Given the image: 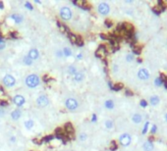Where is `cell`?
<instances>
[{"label":"cell","instance_id":"1","mask_svg":"<svg viewBox=\"0 0 167 151\" xmlns=\"http://www.w3.org/2000/svg\"><path fill=\"white\" fill-rule=\"evenodd\" d=\"M26 83H27V85H28L29 87H31V88L35 87V86H37L39 85V77L35 76V75H30L29 77H27Z\"/></svg>","mask_w":167,"mask_h":151},{"label":"cell","instance_id":"2","mask_svg":"<svg viewBox=\"0 0 167 151\" xmlns=\"http://www.w3.org/2000/svg\"><path fill=\"white\" fill-rule=\"evenodd\" d=\"M60 16L63 20H70L72 18V11L68 7H63L60 10Z\"/></svg>","mask_w":167,"mask_h":151},{"label":"cell","instance_id":"3","mask_svg":"<svg viewBox=\"0 0 167 151\" xmlns=\"http://www.w3.org/2000/svg\"><path fill=\"white\" fill-rule=\"evenodd\" d=\"M119 141L123 146H128L131 143V136L128 134H124L120 136Z\"/></svg>","mask_w":167,"mask_h":151},{"label":"cell","instance_id":"4","mask_svg":"<svg viewBox=\"0 0 167 151\" xmlns=\"http://www.w3.org/2000/svg\"><path fill=\"white\" fill-rule=\"evenodd\" d=\"M66 107L69 110H75L78 107V102L77 100H75L74 98H69L66 100Z\"/></svg>","mask_w":167,"mask_h":151},{"label":"cell","instance_id":"5","mask_svg":"<svg viewBox=\"0 0 167 151\" xmlns=\"http://www.w3.org/2000/svg\"><path fill=\"white\" fill-rule=\"evenodd\" d=\"M110 11V8H109V5L106 3H100L98 5V12L102 15H107Z\"/></svg>","mask_w":167,"mask_h":151},{"label":"cell","instance_id":"6","mask_svg":"<svg viewBox=\"0 0 167 151\" xmlns=\"http://www.w3.org/2000/svg\"><path fill=\"white\" fill-rule=\"evenodd\" d=\"M138 77H139V79H141L142 81H146V79H148V77H150V73H148V71L146 70V69H141V70L139 71V73H138Z\"/></svg>","mask_w":167,"mask_h":151},{"label":"cell","instance_id":"7","mask_svg":"<svg viewBox=\"0 0 167 151\" xmlns=\"http://www.w3.org/2000/svg\"><path fill=\"white\" fill-rule=\"evenodd\" d=\"M37 103L39 106L43 107V106H46L48 103H49V100H48L47 96H45V95H41V96L37 99Z\"/></svg>","mask_w":167,"mask_h":151},{"label":"cell","instance_id":"8","mask_svg":"<svg viewBox=\"0 0 167 151\" xmlns=\"http://www.w3.org/2000/svg\"><path fill=\"white\" fill-rule=\"evenodd\" d=\"M95 55H96V57H99V58L103 59L104 57H105L106 55V48L104 45H100L98 47V49L95 51Z\"/></svg>","mask_w":167,"mask_h":151},{"label":"cell","instance_id":"9","mask_svg":"<svg viewBox=\"0 0 167 151\" xmlns=\"http://www.w3.org/2000/svg\"><path fill=\"white\" fill-rule=\"evenodd\" d=\"M3 81H4V84L7 86H13L15 84V79L11 75L5 76V77L3 79Z\"/></svg>","mask_w":167,"mask_h":151},{"label":"cell","instance_id":"10","mask_svg":"<svg viewBox=\"0 0 167 151\" xmlns=\"http://www.w3.org/2000/svg\"><path fill=\"white\" fill-rule=\"evenodd\" d=\"M13 101H14V103L16 104L17 106H19V107H21V106H23L24 104H25V98H24L22 95H16V96L13 98Z\"/></svg>","mask_w":167,"mask_h":151},{"label":"cell","instance_id":"11","mask_svg":"<svg viewBox=\"0 0 167 151\" xmlns=\"http://www.w3.org/2000/svg\"><path fill=\"white\" fill-rule=\"evenodd\" d=\"M29 57H30L32 60H35L39 58V51L37 49H32L30 50V52H29Z\"/></svg>","mask_w":167,"mask_h":151},{"label":"cell","instance_id":"12","mask_svg":"<svg viewBox=\"0 0 167 151\" xmlns=\"http://www.w3.org/2000/svg\"><path fill=\"white\" fill-rule=\"evenodd\" d=\"M57 25H58V28H60V30H61L62 32H64V34H70V32H69V28H67L65 25L61 24L60 22H57Z\"/></svg>","mask_w":167,"mask_h":151},{"label":"cell","instance_id":"13","mask_svg":"<svg viewBox=\"0 0 167 151\" xmlns=\"http://www.w3.org/2000/svg\"><path fill=\"white\" fill-rule=\"evenodd\" d=\"M144 151H151V150H152L153 149L152 142H150V141H146V142H144Z\"/></svg>","mask_w":167,"mask_h":151},{"label":"cell","instance_id":"14","mask_svg":"<svg viewBox=\"0 0 167 151\" xmlns=\"http://www.w3.org/2000/svg\"><path fill=\"white\" fill-rule=\"evenodd\" d=\"M11 117H12L13 120H18L20 117H21V111L20 110H14L11 114Z\"/></svg>","mask_w":167,"mask_h":151},{"label":"cell","instance_id":"15","mask_svg":"<svg viewBox=\"0 0 167 151\" xmlns=\"http://www.w3.org/2000/svg\"><path fill=\"white\" fill-rule=\"evenodd\" d=\"M142 117L140 114H135L133 116V121L136 124H140L142 122Z\"/></svg>","mask_w":167,"mask_h":151},{"label":"cell","instance_id":"16","mask_svg":"<svg viewBox=\"0 0 167 151\" xmlns=\"http://www.w3.org/2000/svg\"><path fill=\"white\" fill-rule=\"evenodd\" d=\"M159 103V97L154 95V96L150 97V104L151 105H157Z\"/></svg>","mask_w":167,"mask_h":151},{"label":"cell","instance_id":"17","mask_svg":"<svg viewBox=\"0 0 167 151\" xmlns=\"http://www.w3.org/2000/svg\"><path fill=\"white\" fill-rule=\"evenodd\" d=\"M74 79H75L77 81H81L82 79H84V75L82 74L81 72H77V73H76V74L74 75Z\"/></svg>","mask_w":167,"mask_h":151},{"label":"cell","instance_id":"18","mask_svg":"<svg viewBox=\"0 0 167 151\" xmlns=\"http://www.w3.org/2000/svg\"><path fill=\"white\" fill-rule=\"evenodd\" d=\"M133 51H134V53H135V54L140 55V54H141V52H142V48H141V46L134 45V46H133Z\"/></svg>","mask_w":167,"mask_h":151},{"label":"cell","instance_id":"19","mask_svg":"<svg viewBox=\"0 0 167 151\" xmlns=\"http://www.w3.org/2000/svg\"><path fill=\"white\" fill-rule=\"evenodd\" d=\"M68 36H69V38H70V40L72 43H76V41H77V39H78L77 35H75L74 34H72V32H70V34H68Z\"/></svg>","mask_w":167,"mask_h":151},{"label":"cell","instance_id":"20","mask_svg":"<svg viewBox=\"0 0 167 151\" xmlns=\"http://www.w3.org/2000/svg\"><path fill=\"white\" fill-rule=\"evenodd\" d=\"M25 126L26 128H28V130H30V128H32L33 126V122L32 121V120H29V121H26L25 122Z\"/></svg>","mask_w":167,"mask_h":151},{"label":"cell","instance_id":"21","mask_svg":"<svg viewBox=\"0 0 167 151\" xmlns=\"http://www.w3.org/2000/svg\"><path fill=\"white\" fill-rule=\"evenodd\" d=\"M105 107L108 108V109H112L114 107V103H113L112 100H107L105 102Z\"/></svg>","mask_w":167,"mask_h":151},{"label":"cell","instance_id":"22","mask_svg":"<svg viewBox=\"0 0 167 151\" xmlns=\"http://www.w3.org/2000/svg\"><path fill=\"white\" fill-rule=\"evenodd\" d=\"M24 63L26 64V65H32V63H33V60L29 57V55L28 56H26V57H24Z\"/></svg>","mask_w":167,"mask_h":151},{"label":"cell","instance_id":"23","mask_svg":"<svg viewBox=\"0 0 167 151\" xmlns=\"http://www.w3.org/2000/svg\"><path fill=\"white\" fill-rule=\"evenodd\" d=\"M122 88H123V84H122V83H115L114 85L112 86V89L116 90V91H118V90H120V89H122Z\"/></svg>","mask_w":167,"mask_h":151},{"label":"cell","instance_id":"24","mask_svg":"<svg viewBox=\"0 0 167 151\" xmlns=\"http://www.w3.org/2000/svg\"><path fill=\"white\" fill-rule=\"evenodd\" d=\"M12 18L15 20V22H16V23H21V22L23 21V18L20 16V15H13Z\"/></svg>","mask_w":167,"mask_h":151},{"label":"cell","instance_id":"25","mask_svg":"<svg viewBox=\"0 0 167 151\" xmlns=\"http://www.w3.org/2000/svg\"><path fill=\"white\" fill-rule=\"evenodd\" d=\"M54 138V136L53 135H47V136H45L43 139H42V141H44V142H49L52 139Z\"/></svg>","mask_w":167,"mask_h":151},{"label":"cell","instance_id":"26","mask_svg":"<svg viewBox=\"0 0 167 151\" xmlns=\"http://www.w3.org/2000/svg\"><path fill=\"white\" fill-rule=\"evenodd\" d=\"M117 149V143L115 141H111L110 142V150L111 151H114Z\"/></svg>","mask_w":167,"mask_h":151},{"label":"cell","instance_id":"27","mask_svg":"<svg viewBox=\"0 0 167 151\" xmlns=\"http://www.w3.org/2000/svg\"><path fill=\"white\" fill-rule=\"evenodd\" d=\"M152 11H153V12H154L156 15H159V14H160V12H161L162 10H161V8H160L159 6H155V7H153V8H152Z\"/></svg>","mask_w":167,"mask_h":151},{"label":"cell","instance_id":"28","mask_svg":"<svg viewBox=\"0 0 167 151\" xmlns=\"http://www.w3.org/2000/svg\"><path fill=\"white\" fill-rule=\"evenodd\" d=\"M63 54L65 55V56H70V55L72 54V52H71V50L69 49V48H64V49H63Z\"/></svg>","mask_w":167,"mask_h":151},{"label":"cell","instance_id":"29","mask_svg":"<svg viewBox=\"0 0 167 151\" xmlns=\"http://www.w3.org/2000/svg\"><path fill=\"white\" fill-rule=\"evenodd\" d=\"M148 125H150V123H148V122H146V125H144V130H142V134H146V132H148Z\"/></svg>","mask_w":167,"mask_h":151},{"label":"cell","instance_id":"30","mask_svg":"<svg viewBox=\"0 0 167 151\" xmlns=\"http://www.w3.org/2000/svg\"><path fill=\"white\" fill-rule=\"evenodd\" d=\"M76 44H77V45H79V46H82L84 44L83 40H82V38L80 36H78V39H77V41H76Z\"/></svg>","mask_w":167,"mask_h":151},{"label":"cell","instance_id":"31","mask_svg":"<svg viewBox=\"0 0 167 151\" xmlns=\"http://www.w3.org/2000/svg\"><path fill=\"white\" fill-rule=\"evenodd\" d=\"M105 126H107L108 128H111L113 126V123L110 121V120H108V121H106V122H105Z\"/></svg>","mask_w":167,"mask_h":151},{"label":"cell","instance_id":"32","mask_svg":"<svg viewBox=\"0 0 167 151\" xmlns=\"http://www.w3.org/2000/svg\"><path fill=\"white\" fill-rule=\"evenodd\" d=\"M105 25H106V26H107V28H111V26H112V25H113V23L110 21V20H106V21H105Z\"/></svg>","mask_w":167,"mask_h":151},{"label":"cell","instance_id":"33","mask_svg":"<svg viewBox=\"0 0 167 151\" xmlns=\"http://www.w3.org/2000/svg\"><path fill=\"white\" fill-rule=\"evenodd\" d=\"M4 47H5V43H4L3 39H2V37L0 36V49H3Z\"/></svg>","mask_w":167,"mask_h":151},{"label":"cell","instance_id":"34","mask_svg":"<svg viewBox=\"0 0 167 151\" xmlns=\"http://www.w3.org/2000/svg\"><path fill=\"white\" fill-rule=\"evenodd\" d=\"M33 141L35 144H41L42 143V139H39V138H33Z\"/></svg>","mask_w":167,"mask_h":151},{"label":"cell","instance_id":"35","mask_svg":"<svg viewBox=\"0 0 167 151\" xmlns=\"http://www.w3.org/2000/svg\"><path fill=\"white\" fill-rule=\"evenodd\" d=\"M69 71H70V73H71V74H76V73H77V71H76V69L74 68V67H73V66H72V67H70V68H69Z\"/></svg>","mask_w":167,"mask_h":151},{"label":"cell","instance_id":"36","mask_svg":"<svg viewBox=\"0 0 167 151\" xmlns=\"http://www.w3.org/2000/svg\"><path fill=\"white\" fill-rule=\"evenodd\" d=\"M155 83H156V85H161V84L163 83V81H162L160 79H155Z\"/></svg>","mask_w":167,"mask_h":151},{"label":"cell","instance_id":"37","mask_svg":"<svg viewBox=\"0 0 167 151\" xmlns=\"http://www.w3.org/2000/svg\"><path fill=\"white\" fill-rule=\"evenodd\" d=\"M141 106L142 107H146L148 106V102L146 100H141Z\"/></svg>","mask_w":167,"mask_h":151},{"label":"cell","instance_id":"38","mask_svg":"<svg viewBox=\"0 0 167 151\" xmlns=\"http://www.w3.org/2000/svg\"><path fill=\"white\" fill-rule=\"evenodd\" d=\"M25 6L27 8H29V10H32L33 9V6H32V4L31 3H29V2H26L25 3Z\"/></svg>","mask_w":167,"mask_h":151},{"label":"cell","instance_id":"39","mask_svg":"<svg viewBox=\"0 0 167 151\" xmlns=\"http://www.w3.org/2000/svg\"><path fill=\"white\" fill-rule=\"evenodd\" d=\"M133 59H134V56L132 54L127 55V61H133Z\"/></svg>","mask_w":167,"mask_h":151},{"label":"cell","instance_id":"40","mask_svg":"<svg viewBox=\"0 0 167 151\" xmlns=\"http://www.w3.org/2000/svg\"><path fill=\"white\" fill-rule=\"evenodd\" d=\"M151 134H155V132H156V126L153 125L152 126H151Z\"/></svg>","mask_w":167,"mask_h":151},{"label":"cell","instance_id":"41","mask_svg":"<svg viewBox=\"0 0 167 151\" xmlns=\"http://www.w3.org/2000/svg\"><path fill=\"white\" fill-rule=\"evenodd\" d=\"M8 105V102L5 100H2L0 101V106H7Z\"/></svg>","mask_w":167,"mask_h":151},{"label":"cell","instance_id":"42","mask_svg":"<svg viewBox=\"0 0 167 151\" xmlns=\"http://www.w3.org/2000/svg\"><path fill=\"white\" fill-rule=\"evenodd\" d=\"M11 36L14 37V38H16V37L18 36V34H17V32H11Z\"/></svg>","mask_w":167,"mask_h":151},{"label":"cell","instance_id":"43","mask_svg":"<svg viewBox=\"0 0 167 151\" xmlns=\"http://www.w3.org/2000/svg\"><path fill=\"white\" fill-rule=\"evenodd\" d=\"M126 94L128 95V96H131V95H133V92H132V91H130V90L127 89V90H126Z\"/></svg>","mask_w":167,"mask_h":151},{"label":"cell","instance_id":"44","mask_svg":"<svg viewBox=\"0 0 167 151\" xmlns=\"http://www.w3.org/2000/svg\"><path fill=\"white\" fill-rule=\"evenodd\" d=\"M86 134H82V135H81V139H82V140L86 139Z\"/></svg>","mask_w":167,"mask_h":151},{"label":"cell","instance_id":"45","mask_svg":"<svg viewBox=\"0 0 167 151\" xmlns=\"http://www.w3.org/2000/svg\"><path fill=\"white\" fill-rule=\"evenodd\" d=\"M92 122H95L96 121V115H92Z\"/></svg>","mask_w":167,"mask_h":151},{"label":"cell","instance_id":"46","mask_svg":"<svg viewBox=\"0 0 167 151\" xmlns=\"http://www.w3.org/2000/svg\"><path fill=\"white\" fill-rule=\"evenodd\" d=\"M100 37H101V38H103V39L107 38V36H106V35H104V34H100Z\"/></svg>","mask_w":167,"mask_h":151},{"label":"cell","instance_id":"47","mask_svg":"<svg viewBox=\"0 0 167 151\" xmlns=\"http://www.w3.org/2000/svg\"><path fill=\"white\" fill-rule=\"evenodd\" d=\"M4 5H3V2H0V9H3Z\"/></svg>","mask_w":167,"mask_h":151},{"label":"cell","instance_id":"48","mask_svg":"<svg viewBox=\"0 0 167 151\" xmlns=\"http://www.w3.org/2000/svg\"><path fill=\"white\" fill-rule=\"evenodd\" d=\"M77 58H78V59H81V58H82V54H78V55H77Z\"/></svg>","mask_w":167,"mask_h":151},{"label":"cell","instance_id":"49","mask_svg":"<svg viewBox=\"0 0 167 151\" xmlns=\"http://www.w3.org/2000/svg\"><path fill=\"white\" fill-rule=\"evenodd\" d=\"M4 93V91H3V89H2L1 87H0V94H3Z\"/></svg>","mask_w":167,"mask_h":151},{"label":"cell","instance_id":"50","mask_svg":"<svg viewBox=\"0 0 167 151\" xmlns=\"http://www.w3.org/2000/svg\"><path fill=\"white\" fill-rule=\"evenodd\" d=\"M4 114V112H3V110H0V116H2V115Z\"/></svg>","mask_w":167,"mask_h":151},{"label":"cell","instance_id":"51","mask_svg":"<svg viewBox=\"0 0 167 151\" xmlns=\"http://www.w3.org/2000/svg\"><path fill=\"white\" fill-rule=\"evenodd\" d=\"M166 121H167V114H166Z\"/></svg>","mask_w":167,"mask_h":151},{"label":"cell","instance_id":"52","mask_svg":"<svg viewBox=\"0 0 167 151\" xmlns=\"http://www.w3.org/2000/svg\"><path fill=\"white\" fill-rule=\"evenodd\" d=\"M166 81H167V77H166Z\"/></svg>","mask_w":167,"mask_h":151}]
</instances>
